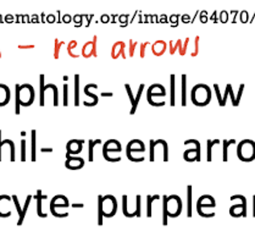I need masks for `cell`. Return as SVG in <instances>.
Wrapping results in <instances>:
<instances>
[{
    "mask_svg": "<svg viewBox=\"0 0 255 242\" xmlns=\"http://www.w3.org/2000/svg\"><path fill=\"white\" fill-rule=\"evenodd\" d=\"M230 213H231L232 217L244 216L246 214V203H244V201L242 202V205L232 206L231 209H230Z\"/></svg>",
    "mask_w": 255,
    "mask_h": 242,
    "instance_id": "15",
    "label": "cell"
},
{
    "mask_svg": "<svg viewBox=\"0 0 255 242\" xmlns=\"http://www.w3.org/2000/svg\"><path fill=\"white\" fill-rule=\"evenodd\" d=\"M121 152V143L116 140H109L103 147V156L108 162H114V158L111 154L120 153Z\"/></svg>",
    "mask_w": 255,
    "mask_h": 242,
    "instance_id": "7",
    "label": "cell"
},
{
    "mask_svg": "<svg viewBox=\"0 0 255 242\" xmlns=\"http://www.w3.org/2000/svg\"><path fill=\"white\" fill-rule=\"evenodd\" d=\"M99 213L104 218H113L118 212V201L114 196L108 195L104 197H99Z\"/></svg>",
    "mask_w": 255,
    "mask_h": 242,
    "instance_id": "3",
    "label": "cell"
},
{
    "mask_svg": "<svg viewBox=\"0 0 255 242\" xmlns=\"http://www.w3.org/2000/svg\"><path fill=\"white\" fill-rule=\"evenodd\" d=\"M145 152V146L144 143L140 140H132L131 142L127 145L126 148V154L128 157L129 160L132 162H143L144 157H140L138 154H143Z\"/></svg>",
    "mask_w": 255,
    "mask_h": 242,
    "instance_id": "6",
    "label": "cell"
},
{
    "mask_svg": "<svg viewBox=\"0 0 255 242\" xmlns=\"http://www.w3.org/2000/svg\"><path fill=\"white\" fill-rule=\"evenodd\" d=\"M69 207H70L69 200H67V198L62 195L55 196V197H54L50 202L51 213H53V212H55L58 208H69Z\"/></svg>",
    "mask_w": 255,
    "mask_h": 242,
    "instance_id": "10",
    "label": "cell"
},
{
    "mask_svg": "<svg viewBox=\"0 0 255 242\" xmlns=\"http://www.w3.org/2000/svg\"><path fill=\"white\" fill-rule=\"evenodd\" d=\"M34 97V88L28 83L20 86L16 85V113H20V105L22 107H29L33 104Z\"/></svg>",
    "mask_w": 255,
    "mask_h": 242,
    "instance_id": "1",
    "label": "cell"
},
{
    "mask_svg": "<svg viewBox=\"0 0 255 242\" xmlns=\"http://www.w3.org/2000/svg\"><path fill=\"white\" fill-rule=\"evenodd\" d=\"M34 136H36V132L32 131V160H36V149H34V147H36V138H34Z\"/></svg>",
    "mask_w": 255,
    "mask_h": 242,
    "instance_id": "16",
    "label": "cell"
},
{
    "mask_svg": "<svg viewBox=\"0 0 255 242\" xmlns=\"http://www.w3.org/2000/svg\"><path fill=\"white\" fill-rule=\"evenodd\" d=\"M237 157L242 162H253L255 159V142L252 140H243L237 146Z\"/></svg>",
    "mask_w": 255,
    "mask_h": 242,
    "instance_id": "4",
    "label": "cell"
},
{
    "mask_svg": "<svg viewBox=\"0 0 255 242\" xmlns=\"http://www.w3.org/2000/svg\"><path fill=\"white\" fill-rule=\"evenodd\" d=\"M215 206V200L211 196H202L197 203V209L199 211V209L204 208V207H207V208H214Z\"/></svg>",
    "mask_w": 255,
    "mask_h": 242,
    "instance_id": "14",
    "label": "cell"
},
{
    "mask_svg": "<svg viewBox=\"0 0 255 242\" xmlns=\"http://www.w3.org/2000/svg\"><path fill=\"white\" fill-rule=\"evenodd\" d=\"M192 102L198 107H205L211 100V91L207 85H197L192 89Z\"/></svg>",
    "mask_w": 255,
    "mask_h": 242,
    "instance_id": "2",
    "label": "cell"
},
{
    "mask_svg": "<svg viewBox=\"0 0 255 242\" xmlns=\"http://www.w3.org/2000/svg\"><path fill=\"white\" fill-rule=\"evenodd\" d=\"M165 217L169 216L170 218H177L182 212V201L178 196H170L165 197Z\"/></svg>",
    "mask_w": 255,
    "mask_h": 242,
    "instance_id": "5",
    "label": "cell"
},
{
    "mask_svg": "<svg viewBox=\"0 0 255 242\" xmlns=\"http://www.w3.org/2000/svg\"><path fill=\"white\" fill-rule=\"evenodd\" d=\"M11 99V91L6 85L0 83V107H5L10 103Z\"/></svg>",
    "mask_w": 255,
    "mask_h": 242,
    "instance_id": "13",
    "label": "cell"
},
{
    "mask_svg": "<svg viewBox=\"0 0 255 242\" xmlns=\"http://www.w3.org/2000/svg\"><path fill=\"white\" fill-rule=\"evenodd\" d=\"M183 158L186 162H194V160H200V145L199 142L194 140V147L189 148L184 152Z\"/></svg>",
    "mask_w": 255,
    "mask_h": 242,
    "instance_id": "9",
    "label": "cell"
},
{
    "mask_svg": "<svg viewBox=\"0 0 255 242\" xmlns=\"http://www.w3.org/2000/svg\"><path fill=\"white\" fill-rule=\"evenodd\" d=\"M0 136H1V132H0ZM1 138H0V162H1Z\"/></svg>",
    "mask_w": 255,
    "mask_h": 242,
    "instance_id": "18",
    "label": "cell"
},
{
    "mask_svg": "<svg viewBox=\"0 0 255 242\" xmlns=\"http://www.w3.org/2000/svg\"><path fill=\"white\" fill-rule=\"evenodd\" d=\"M100 140H97L96 142H92L89 141V146H91V149H89V160H93V146L94 145H99Z\"/></svg>",
    "mask_w": 255,
    "mask_h": 242,
    "instance_id": "17",
    "label": "cell"
},
{
    "mask_svg": "<svg viewBox=\"0 0 255 242\" xmlns=\"http://www.w3.org/2000/svg\"><path fill=\"white\" fill-rule=\"evenodd\" d=\"M11 205V197L9 196H0V218H9L11 216V213H7L5 212V209H7Z\"/></svg>",
    "mask_w": 255,
    "mask_h": 242,
    "instance_id": "12",
    "label": "cell"
},
{
    "mask_svg": "<svg viewBox=\"0 0 255 242\" xmlns=\"http://www.w3.org/2000/svg\"><path fill=\"white\" fill-rule=\"evenodd\" d=\"M83 141L82 140H71L66 145L67 156H77L82 152Z\"/></svg>",
    "mask_w": 255,
    "mask_h": 242,
    "instance_id": "11",
    "label": "cell"
},
{
    "mask_svg": "<svg viewBox=\"0 0 255 242\" xmlns=\"http://www.w3.org/2000/svg\"><path fill=\"white\" fill-rule=\"evenodd\" d=\"M65 167L69 170H80L85 167V159L81 157H71L67 156Z\"/></svg>",
    "mask_w": 255,
    "mask_h": 242,
    "instance_id": "8",
    "label": "cell"
}]
</instances>
